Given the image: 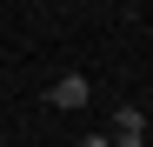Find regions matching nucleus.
<instances>
[{"label": "nucleus", "instance_id": "obj_2", "mask_svg": "<svg viewBox=\"0 0 153 147\" xmlns=\"http://www.w3.org/2000/svg\"><path fill=\"white\" fill-rule=\"evenodd\" d=\"M113 134H140V140H146V107H133V100H126V107L113 114Z\"/></svg>", "mask_w": 153, "mask_h": 147}, {"label": "nucleus", "instance_id": "obj_1", "mask_svg": "<svg viewBox=\"0 0 153 147\" xmlns=\"http://www.w3.org/2000/svg\"><path fill=\"white\" fill-rule=\"evenodd\" d=\"M47 100H53L60 114H80V107L93 100V80H87V74H60V80L47 87Z\"/></svg>", "mask_w": 153, "mask_h": 147}, {"label": "nucleus", "instance_id": "obj_4", "mask_svg": "<svg viewBox=\"0 0 153 147\" xmlns=\"http://www.w3.org/2000/svg\"><path fill=\"white\" fill-rule=\"evenodd\" d=\"M80 147H113V134H87V140H80Z\"/></svg>", "mask_w": 153, "mask_h": 147}, {"label": "nucleus", "instance_id": "obj_5", "mask_svg": "<svg viewBox=\"0 0 153 147\" xmlns=\"http://www.w3.org/2000/svg\"><path fill=\"white\" fill-rule=\"evenodd\" d=\"M0 147H7V140H0Z\"/></svg>", "mask_w": 153, "mask_h": 147}, {"label": "nucleus", "instance_id": "obj_3", "mask_svg": "<svg viewBox=\"0 0 153 147\" xmlns=\"http://www.w3.org/2000/svg\"><path fill=\"white\" fill-rule=\"evenodd\" d=\"M113 147H146V140L140 134H113Z\"/></svg>", "mask_w": 153, "mask_h": 147}]
</instances>
